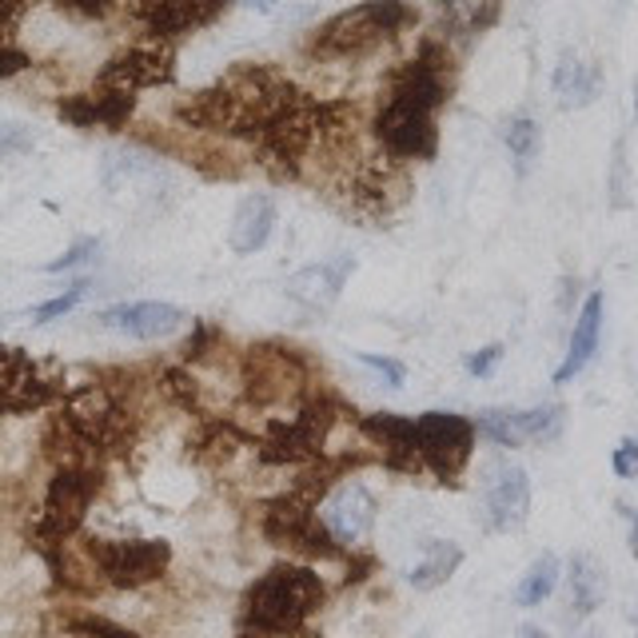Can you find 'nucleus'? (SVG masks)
<instances>
[{"instance_id": "f704fd0d", "label": "nucleus", "mask_w": 638, "mask_h": 638, "mask_svg": "<svg viewBox=\"0 0 638 638\" xmlns=\"http://www.w3.org/2000/svg\"><path fill=\"white\" fill-rule=\"evenodd\" d=\"M57 4L72 16H84V21H100L112 9V0H57Z\"/></svg>"}, {"instance_id": "72a5a7b5", "label": "nucleus", "mask_w": 638, "mask_h": 638, "mask_svg": "<svg viewBox=\"0 0 638 638\" xmlns=\"http://www.w3.org/2000/svg\"><path fill=\"white\" fill-rule=\"evenodd\" d=\"M499 360H503V344H487V348H479V351L467 356V372L471 375H491Z\"/></svg>"}, {"instance_id": "b1692460", "label": "nucleus", "mask_w": 638, "mask_h": 638, "mask_svg": "<svg viewBox=\"0 0 638 638\" xmlns=\"http://www.w3.org/2000/svg\"><path fill=\"white\" fill-rule=\"evenodd\" d=\"M558 587V558L546 551V555H539L527 567V575H522V582L515 587V603L519 606H543L551 594H555Z\"/></svg>"}, {"instance_id": "39448f33", "label": "nucleus", "mask_w": 638, "mask_h": 638, "mask_svg": "<svg viewBox=\"0 0 638 638\" xmlns=\"http://www.w3.org/2000/svg\"><path fill=\"white\" fill-rule=\"evenodd\" d=\"M419 464L443 483H455L476 455V423L455 411H423L416 416Z\"/></svg>"}, {"instance_id": "bb28decb", "label": "nucleus", "mask_w": 638, "mask_h": 638, "mask_svg": "<svg viewBox=\"0 0 638 638\" xmlns=\"http://www.w3.org/2000/svg\"><path fill=\"white\" fill-rule=\"evenodd\" d=\"M476 435L491 440L495 447H522V431H519V411H499L491 407L476 419Z\"/></svg>"}, {"instance_id": "f03ea898", "label": "nucleus", "mask_w": 638, "mask_h": 638, "mask_svg": "<svg viewBox=\"0 0 638 638\" xmlns=\"http://www.w3.org/2000/svg\"><path fill=\"white\" fill-rule=\"evenodd\" d=\"M416 12L407 9L404 0H363L356 9L336 12L332 21H324L315 28L308 52L312 57H363L380 48L383 40H392L399 28L411 24Z\"/></svg>"}, {"instance_id": "7ed1b4c3", "label": "nucleus", "mask_w": 638, "mask_h": 638, "mask_svg": "<svg viewBox=\"0 0 638 638\" xmlns=\"http://www.w3.org/2000/svg\"><path fill=\"white\" fill-rule=\"evenodd\" d=\"M96 487H100L96 467H57V476L48 483L45 507H40L33 531H28V539H33L40 555H52L57 546H64L72 534L81 531L84 515L93 507Z\"/></svg>"}, {"instance_id": "6e6552de", "label": "nucleus", "mask_w": 638, "mask_h": 638, "mask_svg": "<svg viewBox=\"0 0 638 638\" xmlns=\"http://www.w3.org/2000/svg\"><path fill=\"white\" fill-rule=\"evenodd\" d=\"M244 383L252 399H296L308 387V368L300 363V356L291 348H252L244 368Z\"/></svg>"}, {"instance_id": "423d86ee", "label": "nucleus", "mask_w": 638, "mask_h": 638, "mask_svg": "<svg viewBox=\"0 0 638 638\" xmlns=\"http://www.w3.org/2000/svg\"><path fill=\"white\" fill-rule=\"evenodd\" d=\"M260 527L276 546H288V551H300V555L312 558H339L348 551V546L336 543V534L327 531L312 503H303L300 495H279V499L267 503Z\"/></svg>"}, {"instance_id": "a878e982", "label": "nucleus", "mask_w": 638, "mask_h": 638, "mask_svg": "<svg viewBox=\"0 0 638 638\" xmlns=\"http://www.w3.org/2000/svg\"><path fill=\"white\" fill-rule=\"evenodd\" d=\"M503 140H507L510 160H515V168H519V172H527V168H531V160L539 156V148H543V132H539V124H534L531 117H515V120H510L507 132H503Z\"/></svg>"}, {"instance_id": "f8f14e48", "label": "nucleus", "mask_w": 638, "mask_h": 638, "mask_svg": "<svg viewBox=\"0 0 638 638\" xmlns=\"http://www.w3.org/2000/svg\"><path fill=\"white\" fill-rule=\"evenodd\" d=\"M487 522L491 531H515L531 510V479L515 464H491L487 471Z\"/></svg>"}, {"instance_id": "cd10ccee", "label": "nucleus", "mask_w": 638, "mask_h": 638, "mask_svg": "<svg viewBox=\"0 0 638 638\" xmlns=\"http://www.w3.org/2000/svg\"><path fill=\"white\" fill-rule=\"evenodd\" d=\"M88 296V279H76L69 291H60L57 300H48V303H40V308H33V320L36 324H52V320H60V315H69L76 303Z\"/></svg>"}, {"instance_id": "4468645a", "label": "nucleus", "mask_w": 638, "mask_h": 638, "mask_svg": "<svg viewBox=\"0 0 638 638\" xmlns=\"http://www.w3.org/2000/svg\"><path fill=\"white\" fill-rule=\"evenodd\" d=\"M360 431L380 447L383 464L392 471H419V447H416V419L395 416V411H375L360 419Z\"/></svg>"}, {"instance_id": "c85d7f7f", "label": "nucleus", "mask_w": 638, "mask_h": 638, "mask_svg": "<svg viewBox=\"0 0 638 638\" xmlns=\"http://www.w3.org/2000/svg\"><path fill=\"white\" fill-rule=\"evenodd\" d=\"M69 630H72V635H81V638H136L132 630L120 627V623H108V618H96V615L72 618Z\"/></svg>"}, {"instance_id": "79ce46f5", "label": "nucleus", "mask_w": 638, "mask_h": 638, "mask_svg": "<svg viewBox=\"0 0 638 638\" xmlns=\"http://www.w3.org/2000/svg\"><path fill=\"white\" fill-rule=\"evenodd\" d=\"M416 638H428V635H416Z\"/></svg>"}, {"instance_id": "1a4fd4ad", "label": "nucleus", "mask_w": 638, "mask_h": 638, "mask_svg": "<svg viewBox=\"0 0 638 638\" xmlns=\"http://www.w3.org/2000/svg\"><path fill=\"white\" fill-rule=\"evenodd\" d=\"M324 527L336 534L339 546H356L360 539H368V531L375 527V499L372 491L363 487V483H336V487L327 491L324 499H320V510H315Z\"/></svg>"}, {"instance_id": "9b49d317", "label": "nucleus", "mask_w": 638, "mask_h": 638, "mask_svg": "<svg viewBox=\"0 0 638 638\" xmlns=\"http://www.w3.org/2000/svg\"><path fill=\"white\" fill-rule=\"evenodd\" d=\"M52 387L36 375L33 360L21 348L0 344V416H21L36 407L52 404Z\"/></svg>"}, {"instance_id": "2eb2a0df", "label": "nucleus", "mask_w": 638, "mask_h": 638, "mask_svg": "<svg viewBox=\"0 0 638 638\" xmlns=\"http://www.w3.org/2000/svg\"><path fill=\"white\" fill-rule=\"evenodd\" d=\"M100 324L132 339H160L172 336L176 327L184 324V312L176 303L164 300H140V303H117L100 315Z\"/></svg>"}, {"instance_id": "0eeeda50", "label": "nucleus", "mask_w": 638, "mask_h": 638, "mask_svg": "<svg viewBox=\"0 0 638 638\" xmlns=\"http://www.w3.org/2000/svg\"><path fill=\"white\" fill-rule=\"evenodd\" d=\"M375 140L392 160H431L440 148V128H435V112L407 105L387 96L375 117Z\"/></svg>"}, {"instance_id": "473e14b6", "label": "nucleus", "mask_w": 638, "mask_h": 638, "mask_svg": "<svg viewBox=\"0 0 638 638\" xmlns=\"http://www.w3.org/2000/svg\"><path fill=\"white\" fill-rule=\"evenodd\" d=\"M28 69V52H21L16 45L9 40H0V81H12V76H21Z\"/></svg>"}, {"instance_id": "6ab92c4d", "label": "nucleus", "mask_w": 638, "mask_h": 638, "mask_svg": "<svg viewBox=\"0 0 638 638\" xmlns=\"http://www.w3.org/2000/svg\"><path fill=\"white\" fill-rule=\"evenodd\" d=\"M272 228H276V200L255 192V196L240 200V208L232 216V232H228V244L236 255H252L272 240Z\"/></svg>"}, {"instance_id": "aec40b11", "label": "nucleus", "mask_w": 638, "mask_h": 638, "mask_svg": "<svg viewBox=\"0 0 638 638\" xmlns=\"http://www.w3.org/2000/svg\"><path fill=\"white\" fill-rule=\"evenodd\" d=\"M599 88H603V72L579 60L575 52H563L555 69V96L563 108H587L599 100Z\"/></svg>"}, {"instance_id": "412c9836", "label": "nucleus", "mask_w": 638, "mask_h": 638, "mask_svg": "<svg viewBox=\"0 0 638 638\" xmlns=\"http://www.w3.org/2000/svg\"><path fill=\"white\" fill-rule=\"evenodd\" d=\"M459 567H464V546L431 539V543L423 546V558H419L416 570H411V587H416V591H435V587H443Z\"/></svg>"}, {"instance_id": "c756f323", "label": "nucleus", "mask_w": 638, "mask_h": 638, "mask_svg": "<svg viewBox=\"0 0 638 638\" xmlns=\"http://www.w3.org/2000/svg\"><path fill=\"white\" fill-rule=\"evenodd\" d=\"M360 363H363V368H372V372L380 375V380L387 383V387H404L407 368L399 360H387V356H372V351H363Z\"/></svg>"}, {"instance_id": "e433bc0d", "label": "nucleus", "mask_w": 638, "mask_h": 638, "mask_svg": "<svg viewBox=\"0 0 638 638\" xmlns=\"http://www.w3.org/2000/svg\"><path fill=\"white\" fill-rule=\"evenodd\" d=\"M248 9H260V12H272L276 9V0H244Z\"/></svg>"}, {"instance_id": "4c0bfd02", "label": "nucleus", "mask_w": 638, "mask_h": 638, "mask_svg": "<svg viewBox=\"0 0 638 638\" xmlns=\"http://www.w3.org/2000/svg\"><path fill=\"white\" fill-rule=\"evenodd\" d=\"M630 555L638 558V515H635V527H630Z\"/></svg>"}, {"instance_id": "9d476101", "label": "nucleus", "mask_w": 638, "mask_h": 638, "mask_svg": "<svg viewBox=\"0 0 638 638\" xmlns=\"http://www.w3.org/2000/svg\"><path fill=\"white\" fill-rule=\"evenodd\" d=\"M176 64L168 48H124L100 69V88H120V93H140V88H160V84H172Z\"/></svg>"}, {"instance_id": "f257e3e1", "label": "nucleus", "mask_w": 638, "mask_h": 638, "mask_svg": "<svg viewBox=\"0 0 638 638\" xmlns=\"http://www.w3.org/2000/svg\"><path fill=\"white\" fill-rule=\"evenodd\" d=\"M324 579L308 567L279 563L248 587L244 594V630L260 638H296L303 623L324 606Z\"/></svg>"}, {"instance_id": "a19ab883", "label": "nucleus", "mask_w": 638, "mask_h": 638, "mask_svg": "<svg viewBox=\"0 0 638 638\" xmlns=\"http://www.w3.org/2000/svg\"><path fill=\"white\" fill-rule=\"evenodd\" d=\"M635 117H638V93H635Z\"/></svg>"}, {"instance_id": "7c9ffc66", "label": "nucleus", "mask_w": 638, "mask_h": 638, "mask_svg": "<svg viewBox=\"0 0 638 638\" xmlns=\"http://www.w3.org/2000/svg\"><path fill=\"white\" fill-rule=\"evenodd\" d=\"M96 252H100V240L84 236V240H76V244L60 255V260H52V264H48V272H69V267H81V264H88Z\"/></svg>"}, {"instance_id": "393cba45", "label": "nucleus", "mask_w": 638, "mask_h": 638, "mask_svg": "<svg viewBox=\"0 0 638 638\" xmlns=\"http://www.w3.org/2000/svg\"><path fill=\"white\" fill-rule=\"evenodd\" d=\"M563 407L558 404H546V407H531V411H519V431H522V443H555L563 435Z\"/></svg>"}, {"instance_id": "58836bf2", "label": "nucleus", "mask_w": 638, "mask_h": 638, "mask_svg": "<svg viewBox=\"0 0 638 638\" xmlns=\"http://www.w3.org/2000/svg\"><path fill=\"white\" fill-rule=\"evenodd\" d=\"M519 638H546V635H543L539 627H522V630H519Z\"/></svg>"}, {"instance_id": "a211bd4d", "label": "nucleus", "mask_w": 638, "mask_h": 638, "mask_svg": "<svg viewBox=\"0 0 638 638\" xmlns=\"http://www.w3.org/2000/svg\"><path fill=\"white\" fill-rule=\"evenodd\" d=\"M603 312H606L603 291H591L587 303L579 308V315H575V332H570L567 360L558 363L555 383H570L579 372H587V363H591L594 351H599V336H603Z\"/></svg>"}, {"instance_id": "5701e85b", "label": "nucleus", "mask_w": 638, "mask_h": 638, "mask_svg": "<svg viewBox=\"0 0 638 638\" xmlns=\"http://www.w3.org/2000/svg\"><path fill=\"white\" fill-rule=\"evenodd\" d=\"M570 606H575V615H591L594 606L603 603L606 594V582H603V570L594 567V558L587 555H575L570 558Z\"/></svg>"}, {"instance_id": "ea45409f", "label": "nucleus", "mask_w": 638, "mask_h": 638, "mask_svg": "<svg viewBox=\"0 0 638 638\" xmlns=\"http://www.w3.org/2000/svg\"><path fill=\"white\" fill-rule=\"evenodd\" d=\"M240 638H260V635H255V630H244V635H240Z\"/></svg>"}, {"instance_id": "dca6fc26", "label": "nucleus", "mask_w": 638, "mask_h": 638, "mask_svg": "<svg viewBox=\"0 0 638 638\" xmlns=\"http://www.w3.org/2000/svg\"><path fill=\"white\" fill-rule=\"evenodd\" d=\"M351 272H356V260H351V255H336V260L303 267V272H296V276L288 279V296L291 300H300L303 308H312V312L332 308V303L339 300V291H344Z\"/></svg>"}, {"instance_id": "2f4dec72", "label": "nucleus", "mask_w": 638, "mask_h": 638, "mask_svg": "<svg viewBox=\"0 0 638 638\" xmlns=\"http://www.w3.org/2000/svg\"><path fill=\"white\" fill-rule=\"evenodd\" d=\"M618 479H638V440H623L615 447V459H611Z\"/></svg>"}, {"instance_id": "c9c22d12", "label": "nucleus", "mask_w": 638, "mask_h": 638, "mask_svg": "<svg viewBox=\"0 0 638 638\" xmlns=\"http://www.w3.org/2000/svg\"><path fill=\"white\" fill-rule=\"evenodd\" d=\"M28 4H33V0H0V33H12V28L24 21Z\"/></svg>"}, {"instance_id": "20e7f679", "label": "nucleus", "mask_w": 638, "mask_h": 638, "mask_svg": "<svg viewBox=\"0 0 638 638\" xmlns=\"http://www.w3.org/2000/svg\"><path fill=\"white\" fill-rule=\"evenodd\" d=\"M88 558L108 587L140 591L168 570L172 546L164 539H96V543H88Z\"/></svg>"}, {"instance_id": "ddd939ff", "label": "nucleus", "mask_w": 638, "mask_h": 638, "mask_svg": "<svg viewBox=\"0 0 638 638\" xmlns=\"http://www.w3.org/2000/svg\"><path fill=\"white\" fill-rule=\"evenodd\" d=\"M60 120H69L72 128H120L136 112V93H120V88H100V93H76L64 96L57 105Z\"/></svg>"}, {"instance_id": "f3484780", "label": "nucleus", "mask_w": 638, "mask_h": 638, "mask_svg": "<svg viewBox=\"0 0 638 638\" xmlns=\"http://www.w3.org/2000/svg\"><path fill=\"white\" fill-rule=\"evenodd\" d=\"M224 0H156L152 9L140 12V21L148 24V33L156 40H172V36L196 33L204 24L220 16Z\"/></svg>"}, {"instance_id": "37998d69", "label": "nucleus", "mask_w": 638, "mask_h": 638, "mask_svg": "<svg viewBox=\"0 0 638 638\" xmlns=\"http://www.w3.org/2000/svg\"><path fill=\"white\" fill-rule=\"evenodd\" d=\"M72 638H81V635H72Z\"/></svg>"}, {"instance_id": "4be33fe9", "label": "nucleus", "mask_w": 638, "mask_h": 638, "mask_svg": "<svg viewBox=\"0 0 638 638\" xmlns=\"http://www.w3.org/2000/svg\"><path fill=\"white\" fill-rule=\"evenodd\" d=\"M440 9V24L452 36H476L495 21L499 0H435Z\"/></svg>"}]
</instances>
